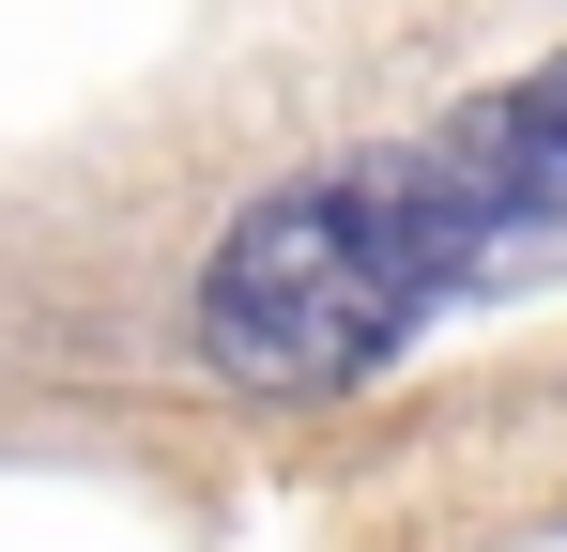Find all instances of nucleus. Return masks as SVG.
<instances>
[{
    "mask_svg": "<svg viewBox=\"0 0 567 552\" xmlns=\"http://www.w3.org/2000/svg\"><path fill=\"white\" fill-rule=\"evenodd\" d=\"M537 215L506 184H475L445 139L414 154H353V170H307L277 200H246L199 262V354L230 384H277V399H322V384H369L445 292L506 262Z\"/></svg>",
    "mask_w": 567,
    "mask_h": 552,
    "instance_id": "obj_1",
    "label": "nucleus"
},
{
    "mask_svg": "<svg viewBox=\"0 0 567 552\" xmlns=\"http://www.w3.org/2000/svg\"><path fill=\"white\" fill-rule=\"evenodd\" d=\"M430 139H445L475 184H506L522 215H567V62H537V78H506V92H475V108H445Z\"/></svg>",
    "mask_w": 567,
    "mask_h": 552,
    "instance_id": "obj_2",
    "label": "nucleus"
}]
</instances>
